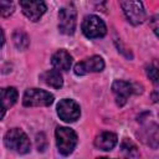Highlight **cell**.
Listing matches in <instances>:
<instances>
[{"label": "cell", "mask_w": 159, "mask_h": 159, "mask_svg": "<svg viewBox=\"0 0 159 159\" xmlns=\"http://www.w3.org/2000/svg\"><path fill=\"white\" fill-rule=\"evenodd\" d=\"M4 143L7 149L14 150L19 154H26L30 150V139L19 128L10 129L4 138Z\"/></svg>", "instance_id": "6da1fadb"}, {"label": "cell", "mask_w": 159, "mask_h": 159, "mask_svg": "<svg viewBox=\"0 0 159 159\" xmlns=\"http://www.w3.org/2000/svg\"><path fill=\"white\" fill-rule=\"evenodd\" d=\"M55 134L58 152L62 155L71 154L77 144V134L67 127H57Z\"/></svg>", "instance_id": "7a4b0ae2"}, {"label": "cell", "mask_w": 159, "mask_h": 159, "mask_svg": "<svg viewBox=\"0 0 159 159\" xmlns=\"http://www.w3.org/2000/svg\"><path fill=\"white\" fill-rule=\"evenodd\" d=\"M127 20L133 25H139L145 20V11L140 0H119Z\"/></svg>", "instance_id": "3957f363"}, {"label": "cell", "mask_w": 159, "mask_h": 159, "mask_svg": "<svg viewBox=\"0 0 159 159\" xmlns=\"http://www.w3.org/2000/svg\"><path fill=\"white\" fill-rule=\"evenodd\" d=\"M53 102V96L50 92L43 89L31 88L27 89L22 98V104L25 107H40V106H50Z\"/></svg>", "instance_id": "277c9868"}, {"label": "cell", "mask_w": 159, "mask_h": 159, "mask_svg": "<svg viewBox=\"0 0 159 159\" xmlns=\"http://www.w3.org/2000/svg\"><path fill=\"white\" fill-rule=\"evenodd\" d=\"M77 12L72 5L62 7L58 12V30L65 35H72L76 30Z\"/></svg>", "instance_id": "5b68a950"}, {"label": "cell", "mask_w": 159, "mask_h": 159, "mask_svg": "<svg viewBox=\"0 0 159 159\" xmlns=\"http://www.w3.org/2000/svg\"><path fill=\"white\" fill-rule=\"evenodd\" d=\"M82 31L88 39H98L103 37L107 32L104 22L96 15H88L84 17L82 22Z\"/></svg>", "instance_id": "8992f818"}, {"label": "cell", "mask_w": 159, "mask_h": 159, "mask_svg": "<svg viewBox=\"0 0 159 159\" xmlns=\"http://www.w3.org/2000/svg\"><path fill=\"white\" fill-rule=\"evenodd\" d=\"M57 114L62 120L72 123L80 118L81 109L73 99H62L57 104Z\"/></svg>", "instance_id": "52a82bcc"}, {"label": "cell", "mask_w": 159, "mask_h": 159, "mask_svg": "<svg viewBox=\"0 0 159 159\" xmlns=\"http://www.w3.org/2000/svg\"><path fill=\"white\" fill-rule=\"evenodd\" d=\"M104 68V61L101 56H92L75 65V73L78 76H84L91 72H101Z\"/></svg>", "instance_id": "ba28073f"}, {"label": "cell", "mask_w": 159, "mask_h": 159, "mask_svg": "<svg viewBox=\"0 0 159 159\" xmlns=\"http://www.w3.org/2000/svg\"><path fill=\"white\" fill-rule=\"evenodd\" d=\"M20 5L24 15L31 21H37L46 11L43 0H20Z\"/></svg>", "instance_id": "9c48e42d"}, {"label": "cell", "mask_w": 159, "mask_h": 159, "mask_svg": "<svg viewBox=\"0 0 159 159\" xmlns=\"http://www.w3.org/2000/svg\"><path fill=\"white\" fill-rule=\"evenodd\" d=\"M112 91L116 96V102L119 107H123L127 103L128 97L134 92L132 83L125 82V81H120V80H117L113 82Z\"/></svg>", "instance_id": "30bf717a"}, {"label": "cell", "mask_w": 159, "mask_h": 159, "mask_svg": "<svg viewBox=\"0 0 159 159\" xmlns=\"http://www.w3.org/2000/svg\"><path fill=\"white\" fill-rule=\"evenodd\" d=\"M17 91L14 87L0 88V120L5 116L6 111L16 103Z\"/></svg>", "instance_id": "8fae6325"}, {"label": "cell", "mask_w": 159, "mask_h": 159, "mask_svg": "<svg viewBox=\"0 0 159 159\" xmlns=\"http://www.w3.org/2000/svg\"><path fill=\"white\" fill-rule=\"evenodd\" d=\"M51 63L52 66L58 70V71H67L70 70L71 67V63H72V57L71 55L65 51V50H60L57 52H55L52 55V58H51Z\"/></svg>", "instance_id": "7c38bea8"}, {"label": "cell", "mask_w": 159, "mask_h": 159, "mask_svg": "<svg viewBox=\"0 0 159 159\" xmlns=\"http://www.w3.org/2000/svg\"><path fill=\"white\" fill-rule=\"evenodd\" d=\"M117 144V135L111 132H103L94 139V145L101 150H112Z\"/></svg>", "instance_id": "4fadbf2b"}, {"label": "cell", "mask_w": 159, "mask_h": 159, "mask_svg": "<svg viewBox=\"0 0 159 159\" xmlns=\"http://www.w3.org/2000/svg\"><path fill=\"white\" fill-rule=\"evenodd\" d=\"M41 78L43 80V82L53 88H60L62 87L63 84V80H62V76L58 70H50V71H46L45 73L41 75Z\"/></svg>", "instance_id": "5bb4252c"}, {"label": "cell", "mask_w": 159, "mask_h": 159, "mask_svg": "<svg viewBox=\"0 0 159 159\" xmlns=\"http://www.w3.org/2000/svg\"><path fill=\"white\" fill-rule=\"evenodd\" d=\"M12 41L15 43V46L19 48V50H25L29 46V37L27 35L21 31V30H16L14 34H12Z\"/></svg>", "instance_id": "9a60e30c"}, {"label": "cell", "mask_w": 159, "mask_h": 159, "mask_svg": "<svg viewBox=\"0 0 159 159\" xmlns=\"http://www.w3.org/2000/svg\"><path fill=\"white\" fill-rule=\"evenodd\" d=\"M120 149H122V152H123V154L125 157H129V158H137V157H139V153L137 150V147L129 139H124L122 142Z\"/></svg>", "instance_id": "2e32d148"}, {"label": "cell", "mask_w": 159, "mask_h": 159, "mask_svg": "<svg viewBox=\"0 0 159 159\" xmlns=\"http://www.w3.org/2000/svg\"><path fill=\"white\" fill-rule=\"evenodd\" d=\"M14 2L12 0H0V15L4 17L10 16L14 12Z\"/></svg>", "instance_id": "e0dca14e"}, {"label": "cell", "mask_w": 159, "mask_h": 159, "mask_svg": "<svg viewBox=\"0 0 159 159\" xmlns=\"http://www.w3.org/2000/svg\"><path fill=\"white\" fill-rule=\"evenodd\" d=\"M147 76L153 81V83H158V68L154 63H150L147 66Z\"/></svg>", "instance_id": "ac0fdd59"}, {"label": "cell", "mask_w": 159, "mask_h": 159, "mask_svg": "<svg viewBox=\"0 0 159 159\" xmlns=\"http://www.w3.org/2000/svg\"><path fill=\"white\" fill-rule=\"evenodd\" d=\"M157 16H154L153 17V30H154V32L155 34H158V26H157Z\"/></svg>", "instance_id": "d6986e66"}, {"label": "cell", "mask_w": 159, "mask_h": 159, "mask_svg": "<svg viewBox=\"0 0 159 159\" xmlns=\"http://www.w3.org/2000/svg\"><path fill=\"white\" fill-rule=\"evenodd\" d=\"M4 41H5V37H4V32H2V30L0 29V47L4 45Z\"/></svg>", "instance_id": "ffe728a7"}]
</instances>
